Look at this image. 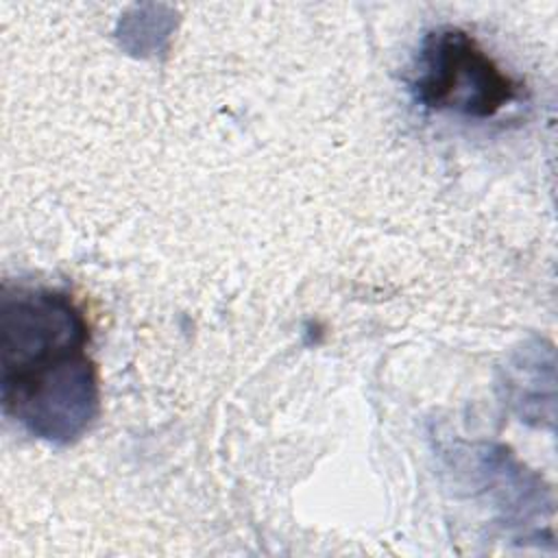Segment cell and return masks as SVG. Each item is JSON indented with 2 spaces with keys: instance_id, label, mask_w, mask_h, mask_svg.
<instances>
[{
  "instance_id": "obj_2",
  "label": "cell",
  "mask_w": 558,
  "mask_h": 558,
  "mask_svg": "<svg viewBox=\"0 0 558 558\" xmlns=\"http://www.w3.org/2000/svg\"><path fill=\"white\" fill-rule=\"evenodd\" d=\"M410 92L427 111L488 120L519 102L525 83L506 72L469 31L442 24L418 44Z\"/></svg>"
},
{
  "instance_id": "obj_1",
  "label": "cell",
  "mask_w": 558,
  "mask_h": 558,
  "mask_svg": "<svg viewBox=\"0 0 558 558\" xmlns=\"http://www.w3.org/2000/svg\"><path fill=\"white\" fill-rule=\"evenodd\" d=\"M89 325L63 290L4 283L0 292V403L24 432L54 445L81 438L100 412Z\"/></svg>"
}]
</instances>
